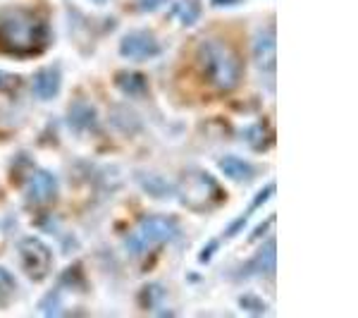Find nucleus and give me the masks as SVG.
<instances>
[{
    "mask_svg": "<svg viewBox=\"0 0 358 318\" xmlns=\"http://www.w3.org/2000/svg\"><path fill=\"white\" fill-rule=\"evenodd\" d=\"M196 65L208 86L220 94H229L244 79V62L234 43L222 36H208L196 50Z\"/></svg>",
    "mask_w": 358,
    "mask_h": 318,
    "instance_id": "nucleus-1",
    "label": "nucleus"
},
{
    "mask_svg": "<svg viewBox=\"0 0 358 318\" xmlns=\"http://www.w3.org/2000/svg\"><path fill=\"white\" fill-rule=\"evenodd\" d=\"M50 43V27L31 10H10L0 15V53L15 57L38 55Z\"/></svg>",
    "mask_w": 358,
    "mask_h": 318,
    "instance_id": "nucleus-2",
    "label": "nucleus"
},
{
    "mask_svg": "<svg viewBox=\"0 0 358 318\" xmlns=\"http://www.w3.org/2000/svg\"><path fill=\"white\" fill-rule=\"evenodd\" d=\"M177 196L192 211H208L222 201V187L213 175L199 167H189L177 180Z\"/></svg>",
    "mask_w": 358,
    "mask_h": 318,
    "instance_id": "nucleus-3",
    "label": "nucleus"
},
{
    "mask_svg": "<svg viewBox=\"0 0 358 318\" xmlns=\"http://www.w3.org/2000/svg\"><path fill=\"white\" fill-rule=\"evenodd\" d=\"M179 228L172 218L167 216H148L146 221L141 223V230L134 235L127 237V249L131 254H143L148 247L153 244H163V242H170L172 237H177Z\"/></svg>",
    "mask_w": 358,
    "mask_h": 318,
    "instance_id": "nucleus-4",
    "label": "nucleus"
},
{
    "mask_svg": "<svg viewBox=\"0 0 358 318\" xmlns=\"http://www.w3.org/2000/svg\"><path fill=\"white\" fill-rule=\"evenodd\" d=\"M20 263L29 280L41 282L53 268V251L38 237H24L20 242Z\"/></svg>",
    "mask_w": 358,
    "mask_h": 318,
    "instance_id": "nucleus-5",
    "label": "nucleus"
},
{
    "mask_svg": "<svg viewBox=\"0 0 358 318\" xmlns=\"http://www.w3.org/2000/svg\"><path fill=\"white\" fill-rule=\"evenodd\" d=\"M160 53V43L151 32H131L120 41V55L131 62H146Z\"/></svg>",
    "mask_w": 358,
    "mask_h": 318,
    "instance_id": "nucleus-6",
    "label": "nucleus"
},
{
    "mask_svg": "<svg viewBox=\"0 0 358 318\" xmlns=\"http://www.w3.org/2000/svg\"><path fill=\"white\" fill-rule=\"evenodd\" d=\"M57 194V180L53 177V172L48 170H36L34 177L29 180L27 196L34 206H48Z\"/></svg>",
    "mask_w": 358,
    "mask_h": 318,
    "instance_id": "nucleus-7",
    "label": "nucleus"
},
{
    "mask_svg": "<svg viewBox=\"0 0 358 318\" xmlns=\"http://www.w3.org/2000/svg\"><path fill=\"white\" fill-rule=\"evenodd\" d=\"M60 82H62V74L57 67H45V69H38L31 79V89H34V96L38 101H53L60 91Z\"/></svg>",
    "mask_w": 358,
    "mask_h": 318,
    "instance_id": "nucleus-8",
    "label": "nucleus"
},
{
    "mask_svg": "<svg viewBox=\"0 0 358 318\" xmlns=\"http://www.w3.org/2000/svg\"><path fill=\"white\" fill-rule=\"evenodd\" d=\"M253 57L263 74H275V34H258L256 43H253Z\"/></svg>",
    "mask_w": 358,
    "mask_h": 318,
    "instance_id": "nucleus-9",
    "label": "nucleus"
},
{
    "mask_svg": "<svg viewBox=\"0 0 358 318\" xmlns=\"http://www.w3.org/2000/svg\"><path fill=\"white\" fill-rule=\"evenodd\" d=\"M67 123L72 127L74 134H86V132H91L96 127V111L89 106V103H72V108H69V115H67Z\"/></svg>",
    "mask_w": 358,
    "mask_h": 318,
    "instance_id": "nucleus-10",
    "label": "nucleus"
},
{
    "mask_svg": "<svg viewBox=\"0 0 358 318\" xmlns=\"http://www.w3.org/2000/svg\"><path fill=\"white\" fill-rule=\"evenodd\" d=\"M273 270H275V240H268L261 247V251L256 254V258H251V263L241 270V275L273 273Z\"/></svg>",
    "mask_w": 358,
    "mask_h": 318,
    "instance_id": "nucleus-11",
    "label": "nucleus"
},
{
    "mask_svg": "<svg viewBox=\"0 0 358 318\" xmlns=\"http://www.w3.org/2000/svg\"><path fill=\"white\" fill-rule=\"evenodd\" d=\"M220 170L234 182H248L253 175H256L253 165H248L246 160L236 158V155H224V158L220 160Z\"/></svg>",
    "mask_w": 358,
    "mask_h": 318,
    "instance_id": "nucleus-12",
    "label": "nucleus"
},
{
    "mask_svg": "<svg viewBox=\"0 0 358 318\" xmlns=\"http://www.w3.org/2000/svg\"><path fill=\"white\" fill-rule=\"evenodd\" d=\"M115 84H117L127 96H136L138 98V96L148 94L146 77H143V74H138V72H120L117 77H115Z\"/></svg>",
    "mask_w": 358,
    "mask_h": 318,
    "instance_id": "nucleus-13",
    "label": "nucleus"
},
{
    "mask_svg": "<svg viewBox=\"0 0 358 318\" xmlns=\"http://www.w3.org/2000/svg\"><path fill=\"white\" fill-rule=\"evenodd\" d=\"M172 17H175L177 22H182L184 27H192L201 17V3L199 0H177V3L172 5Z\"/></svg>",
    "mask_w": 358,
    "mask_h": 318,
    "instance_id": "nucleus-14",
    "label": "nucleus"
},
{
    "mask_svg": "<svg viewBox=\"0 0 358 318\" xmlns=\"http://www.w3.org/2000/svg\"><path fill=\"white\" fill-rule=\"evenodd\" d=\"M17 292V280L10 270L0 268V306L8 304L13 299V294Z\"/></svg>",
    "mask_w": 358,
    "mask_h": 318,
    "instance_id": "nucleus-15",
    "label": "nucleus"
},
{
    "mask_svg": "<svg viewBox=\"0 0 358 318\" xmlns=\"http://www.w3.org/2000/svg\"><path fill=\"white\" fill-rule=\"evenodd\" d=\"M167 0H138V8L146 10V13H151V10H158L160 5H165Z\"/></svg>",
    "mask_w": 358,
    "mask_h": 318,
    "instance_id": "nucleus-16",
    "label": "nucleus"
},
{
    "mask_svg": "<svg viewBox=\"0 0 358 318\" xmlns=\"http://www.w3.org/2000/svg\"><path fill=\"white\" fill-rule=\"evenodd\" d=\"M213 3L217 5V3H224V0H213ZM227 3H239V0H227Z\"/></svg>",
    "mask_w": 358,
    "mask_h": 318,
    "instance_id": "nucleus-17",
    "label": "nucleus"
},
{
    "mask_svg": "<svg viewBox=\"0 0 358 318\" xmlns=\"http://www.w3.org/2000/svg\"><path fill=\"white\" fill-rule=\"evenodd\" d=\"M96 3H106V0H96Z\"/></svg>",
    "mask_w": 358,
    "mask_h": 318,
    "instance_id": "nucleus-18",
    "label": "nucleus"
}]
</instances>
